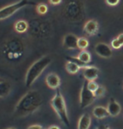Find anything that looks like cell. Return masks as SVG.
Wrapping results in <instances>:
<instances>
[{"label": "cell", "instance_id": "cell-1", "mask_svg": "<svg viewBox=\"0 0 123 129\" xmlns=\"http://www.w3.org/2000/svg\"><path fill=\"white\" fill-rule=\"evenodd\" d=\"M43 99L41 95L36 91H30L19 101L14 108L16 117H25L35 112L42 105Z\"/></svg>", "mask_w": 123, "mask_h": 129}, {"label": "cell", "instance_id": "cell-2", "mask_svg": "<svg viewBox=\"0 0 123 129\" xmlns=\"http://www.w3.org/2000/svg\"><path fill=\"white\" fill-rule=\"evenodd\" d=\"M51 61V60L50 57L44 56L31 64L25 76V86L27 87L32 86V84L37 80L38 77L45 71V69L49 66Z\"/></svg>", "mask_w": 123, "mask_h": 129}, {"label": "cell", "instance_id": "cell-3", "mask_svg": "<svg viewBox=\"0 0 123 129\" xmlns=\"http://www.w3.org/2000/svg\"><path fill=\"white\" fill-rule=\"evenodd\" d=\"M51 106L58 116L59 119L62 121V122L64 125L69 127L70 126V121L68 118V115H67V106L65 103V100L63 96H62V93L60 92L59 89L56 90V93H55L54 96L52 97L51 100Z\"/></svg>", "mask_w": 123, "mask_h": 129}, {"label": "cell", "instance_id": "cell-4", "mask_svg": "<svg viewBox=\"0 0 123 129\" xmlns=\"http://www.w3.org/2000/svg\"><path fill=\"white\" fill-rule=\"evenodd\" d=\"M30 4H36L34 2H30L29 0H20V1L8 5L6 7H4L0 9V20L6 19L8 18L11 17L13 14H14L18 10L22 9L23 7L27 6Z\"/></svg>", "mask_w": 123, "mask_h": 129}, {"label": "cell", "instance_id": "cell-5", "mask_svg": "<svg viewBox=\"0 0 123 129\" xmlns=\"http://www.w3.org/2000/svg\"><path fill=\"white\" fill-rule=\"evenodd\" d=\"M4 53L10 60L18 59L23 54V45L20 40H13L4 46Z\"/></svg>", "mask_w": 123, "mask_h": 129}, {"label": "cell", "instance_id": "cell-6", "mask_svg": "<svg viewBox=\"0 0 123 129\" xmlns=\"http://www.w3.org/2000/svg\"><path fill=\"white\" fill-rule=\"evenodd\" d=\"M87 81L83 82L82 89H81L80 92V107L83 109V108L90 106L92 103L95 102V96L94 92L90 91L87 87Z\"/></svg>", "mask_w": 123, "mask_h": 129}, {"label": "cell", "instance_id": "cell-7", "mask_svg": "<svg viewBox=\"0 0 123 129\" xmlns=\"http://www.w3.org/2000/svg\"><path fill=\"white\" fill-rule=\"evenodd\" d=\"M81 6L78 2L71 1L65 8V14L66 18H68L70 20H78L81 18Z\"/></svg>", "mask_w": 123, "mask_h": 129}, {"label": "cell", "instance_id": "cell-8", "mask_svg": "<svg viewBox=\"0 0 123 129\" xmlns=\"http://www.w3.org/2000/svg\"><path fill=\"white\" fill-rule=\"evenodd\" d=\"M95 53L102 58H110L112 55L111 47L104 43H99L95 47Z\"/></svg>", "mask_w": 123, "mask_h": 129}, {"label": "cell", "instance_id": "cell-9", "mask_svg": "<svg viewBox=\"0 0 123 129\" xmlns=\"http://www.w3.org/2000/svg\"><path fill=\"white\" fill-rule=\"evenodd\" d=\"M83 75L84 76L86 81H95L98 78L99 71L98 68H96L95 66H86L85 68L83 69Z\"/></svg>", "mask_w": 123, "mask_h": 129}, {"label": "cell", "instance_id": "cell-10", "mask_svg": "<svg viewBox=\"0 0 123 129\" xmlns=\"http://www.w3.org/2000/svg\"><path fill=\"white\" fill-rule=\"evenodd\" d=\"M78 38L73 34H68L63 38V46L67 50H75L78 48Z\"/></svg>", "mask_w": 123, "mask_h": 129}, {"label": "cell", "instance_id": "cell-11", "mask_svg": "<svg viewBox=\"0 0 123 129\" xmlns=\"http://www.w3.org/2000/svg\"><path fill=\"white\" fill-rule=\"evenodd\" d=\"M46 83L49 88L57 90L61 85V80L56 73H50L46 77Z\"/></svg>", "mask_w": 123, "mask_h": 129}, {"label": "cell", "instance_id": "cell-12", "mask_svg": "<svg viewBox=\"0 0 123 129\" xmlns=\"http://www.w3.org/2000/svg\"><path fill=\"white\" fill-rule=\"evenodd\" d=\"M99 29L98 23L95 20H89L83 26V33L89 36H93L97 34Z\"/></svg>", "mask_w": 123, "mask_h": 129}, {"label": "cell", "instance_id": "cell-13", "mask_svg": "<svg viewBox=\"0 0 123 129\" xmlns=\"http://www.w3.org/2000/svg\"><path fill=\"white\" fill-rule=\"evenodd\" d=\"M107 110L111 117H116L120 114L121 111V107L118 102H116L114 98H111L109 102L108 107H107Z\"/></svg>", "mask_w": 123, "mask_h": 129}, {"label": "cell", "instance_id": "cell-14", "mask_svg": "<svg viewBox=\"0 0 123 129\" xmlns=\"http://www.w3.org/2000/svg\"><path fill=\"white\" fill-rule=\"evenodd\" d=\"M93 115L97 119H103V118L108 117L110 116L107 108L102 107V106H97V107L94 108Z\"/></svg>", "mask_w": 123, "mask_h": 129}, {"label": "cell", "instance_id": "cell-15", "mask_svg": "<svg viewBox=\"0 0 123 129\" xmlns=\"http://www.w3.org/2000/svg\"><path fill=\"white\" fill-rule=\"evenodd\" d=\"M91 125V117L88 113L81 116L78 124V129H89Z\"/></svg>", "mask_w": 123, "mask_h": 129}, {"label": "cell", "instance_id": "cell-16", "mask_svg": "<svg viewBox=\"0 0 123 129\" xmlns=\"http://www.w3.org/2000/svg\"><path fill=\"white\" fill-rule=\"evenodd\" d=\"M11 91V86L9 82L3 81L0 82V98L6 97Z\"/></svg>", "mask_w": 123, "mask_h": 129}, {"label": "cell", "instance_id": "cell-17", "mask_svg": "<svg viewBox=\"0 0 123 129\" xmlns=\"http://www.w3.org/2000/svg\"><path fill=\"white\" fill-rule=\"evenodd\" d=\"M29 29V24L25 20H19L14 24V29L15 31L22 34L25 33Z\"/></svg>", "mask_w": 123, "mask_h": 129}, {"label": "cell", "instance_id": "cell-18", "mask_svg": "<svg viewBox=\"0 0 123 129\" xmlns=\"http://www.w3.org/2000/svg\"><path fill=\"white\" fill-rule=\"evenodd\" d=\"M81 68L78 66L77 64H75L74 62H72V61L67 60V62L66 64V71L68 72L69 74H76L79 71V70Z\"/></svg>", "mask_w": 123, "mask_h": 129}, {"label": "cell", "instance_id": "cell-19", "mask_svg": "<svg viewBox=\"0 0 123 129\" xmlns=\"http://www.w3.org/2000/svg\"><path fill=\"white\" fill-rule=\"evenodd\" d=\"M81 62L84 63L86 64H88L91 61V55L86 50H83L79 53V55L77 57Z\"/></svg>", "mask_w": 123, "mask_h": 129}, {"label": "cell", "instance_id": "cell-20", "mask_svg": "<svg viewBox=\"0 0 123 129\" xmlns=\"http://www.w3.org/2000/svg\"><path fill=\"white\" fill-rule=\"evenodd\" d=\"M123 46V33L119 35L116 39H114L113 40L111 41V47L113 49H120Z\"/></svg>", "mask_w": 123, "mask_h": 129}, {"label": "cell", "instance_id": "cell-21", "mask_svg": "<svg viewBox=\"0 0 123 129\" xmlns=\"http://www.w3.org/2000/svg\"><path fill=\"white\" fill-rule=\"evenodd\" d=\"M89 46V40L86 38H78V48L84 50Z\"/></svg>", "mask_w": 123, "mask_h": 129}, {"label": "cell", "instance_id": "cell-22", "mask_svg": "<svg viewBox=\"0 0 123 129\" xmlns=\"http://www.w3.org/2000/svg\"><path fill=\"white\" fill-rule=\"evenodd\" d=\"M36 11L39 14H46L48 11V8L45 4H40L36 6Z\"/></svg>", "mask_w": 123, "mask_h": 129}, {"label": "cell", "instance_id": "cell-23", "mask_svg": "<svg viewBox=\"0 0 123 129\" xmlns=\"http://www.w3.org/2000/svg\"><path fill=\"white\" fill-rule=\"evenodd\" d=\"M67 60H69V61H72V62H74L75 64H77L78 66L80 67V68H85L86 66H88V64H86L84 63H83V62H81V61L78 60V59L77 57H67Z\"/></svg>", "mask_w": 123, "mask_h": 129}, {"label": "cell", "instance_id": "cell-24", "mask_svg": "<svg viewBox=\"0 0 123 129\" xmlns=\"http://www.w3.org/2000/svg\"><path fill=\"white\" fill-rule=\"evenodd\" d=\"M99 86L97 83H96L95 81H88L87 82V87H88V89L90 90V91H92V92H95L96 90L98 89Z\"/></svg>", "mask_w": 123, "mask_h": 129}, {"label": "cell", "instance_id": "cell-25", "mask_svg": "<svg viewBox=\"0 0 123 129\" xmlns=\"http://www.w3.org/2000/svg\"><path fill=\"white\" fill-rule=\"evenodd\" d=\"M104 93H106V89L103 86H99L98 89L94 92L95 97H102L104 95Z\"/></svg>", "mask_w": 123, "mask_h": 129}, {"label": "cell", "instance_id": "cell-26", "mask_svg": "<svg viewBox=\"0 0 123 129\" xmlns=\"http://www.w3.org/2000/svg\"><path fill=\"white\" fill-rule=\"evenodd\" d=\"M106 2L110 6H116L119 4L120 0H106Z\"/></svg>", "mask_w": 123, "mask_h": 129}, {"label": "cell", "instance_id": "cell-27", "mask_svg": "<svg viewBox=\"0 0 123 129\" xmlns=\"http://www.w3.org/2000/svg\"><path fill=\"white\" fill-rule=\"evenodd\" d=\"M27 129H43V127H42V126L36 124V125L29 126V127H27Z\"/></svg>", "mask_w": 123, "mask_h": 129}, {"label": "cell", "instance_id": "cell-28", "mask_svg": "<svg viewBox=\"0 0 123 129\" xmlns=\"http://www.w3.org/2000/svg\"><path fill=\"white\" fill-rule=\"evenodd\" d=\"M51 5H58L62 3V0H48Z\"/></svg>", "mask_w": 123, "mask_h": 129}, {"label": "cell", "instance_id": "cell-29", "mask_svg": "<svg viewBox=\"0 0 123 129\" xmlns=\"http://www.w3.org/2000/svg\"><path fill=\"white\" fill-rule=\"evenodd\" d=\"M97 129H110V127L106 125H101V126H99Z\"/></svg>", "mask_w": 123, "mask_h": 129}, {"label": "cell", "instance_id": "cell-30", "mask_svg": "<svg viewBox=\"0 0 123 129\" xmlns=\"http://www.w3.org/2000/svg\"><path fill=\"white\" fill-rule=\"evenodd\" d=\"M47 129H61L59 127H57V126H55V125H53V126H51V127H49Z\"/></svg>", "mask_w": 123, "mask_h": 129}, {"label": "cell", "instance_id": "cell-31", "mask_svg": "<svg viewBox=\"0 0 123 129\" xmlns=\"http://www.w3.org/2000/svg\"><path fill=\"white\" fill-rule=\"evenodd\" d=\"M7 129H16V128H14V127H9V128H7Z\"/></svg>", "mask_w": 123, "mask_h": 129}, {"label": "cell", "instance_id": "cell-32", "mask_svg": "<svg viewBox=\"0 0 123 129\" xmlns=\"http://www.w3.org/2000/svg\"><path fill=\"white\" fill-rule=\"evenodd\" d=\"M2 81H3V80H2L1 78H0V82H2Z\"/></svg>", "mask_w": 123, "mask_h": 129}]
</instances>
